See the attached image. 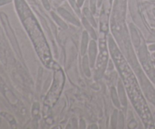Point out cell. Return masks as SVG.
<instances>
[{
    "instance_id": "cell-3",
    "label": "cell",
    "mask_w": 155,
    "mask_h": 129,
    "mask_svg": "<svg viewBox=\"0 0 155 129\" xmlns=\"http://www.w3.org/2000/svg\"><path fill=\"white\" fill-rule=\"evenodd\" d=\"M42 2H43V4H44V5L45 6V8H49V4H48V1H46V0H42Z\"/></svg>"
},
{
    "instance_id": "cell-2",
    "label": "cell",
    "mask_w": 155,
    "mask_h": 129,
    "mask_svg": "<svg viewBox=\"0 0 155 129\" xmlns=\"http://www.w3.org/2000/svg\"><path fill=\"white\" fill-rule=\"evenodd\" d=\"M11 2H12V0H0V6Z\"/></svg>"
},
{
    "instance_id": "cell-6",
    "label": "cell",
    "mask_w": 155,
    "mask_h": 129,
    "mask_svg": "<svg viewBox=\"0 0 155 129\" xmlns=\"http://www.w3.org/2000/svg\"><path fill=\"white\" fill-rule=\"evenodd\" d=\"M154 14H155V9H154Z\"/></svg>"
},
{
    "instance_id": "cell-4",
    "label": "cell",
    "mask_w": 155,
    "mask_h": 129,
    "mask_svg": "<svg viewBox=\"0 0 155 129\" xmlns=\"http://www.w3.org/2000/svg\"><path fill=\"white\" fill-rule=\"evenodd\" d=\"M83 1H84V0H78V4L80 5H81L83 4Z\"/></svg>"
},
{
    "instance_id": "cell-1",
    "label": "cell",
    "mask_w": 155,
    "mask_h": 129,
    "mask_svg": "<svg viewBox=\"0 0 155 129\" xmlns=\"http://www.w3.org/2000/svg\"><path fill=\"white\" fill-rule=\"evenodd\" d=\"M95 3H96V0H91V8L92 12H95Z\"/></svg>"
},
{
    "instance_id": "cell-5",
    "label": "cell",
    "mask_w": 155,
    "mask_h": 129,
    "mask_svg": "<svg viewBox=\"0 0 155 129\" xmlns=\"http://www.w3.org/2000/svg\"><path fill=\"white\" fill-rule=\"evenodd\" d=\"M154 57H155V53H154Z\"/></svg>"
}]
</instances>
